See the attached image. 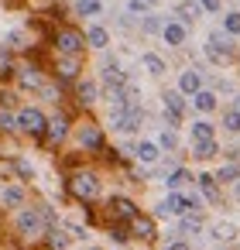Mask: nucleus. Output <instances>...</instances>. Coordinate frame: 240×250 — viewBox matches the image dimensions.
I'll return each instance as SVG.
<instances>
[{"instance_id":"nucleus-1","label":"nucleus","mask_w":240,"mask_h":250,"mask_svg":"<svg viewBox=\"0 0 240 250\" xmlns=\"http://www.w3.org/2000/svg\"><path fill=\"white\" fill-rule=\"evenodd\" d=\"M69 192H72L76 199H83V202H96L100 192H103V185H100V178H96L93 171H72Z\"/></svg>"},{"instance_id":"nucleus-2","label":"nucleus","mask_w":240,"mask_h":250,"mask_svg":"<svg viewBox=\"0 0 240 250\" xmlns=\"http://www.w3.org/2000/svg\"><path fill=\"white\" fill-rule=\"evenodd\" d=\"M45 127H48V117L42 113V110H35V106H24V110H18V130H24V134H31V137H45Z\"/></svg>"},{"instance_id":"nucleus-3","label":"nucleus","mask_w":240,"mask_h":250,"mask_svg":"<svg viewBox=\"0 0 240 250\" xmlns=\"http://www.w3.org/2000/svg\"><path fill=\"white\" fill-rule=\"evenodd\" d=\"M141 120H144L141 106H117L113 117H110V127L124 130V134H134V130H141Z\"/></svg>"},{"instance_id":"nucleus-4","label":"nucleus","mask_w":240,"mask_h":250,"mask_svg":"<svg viewBox=\"0 0 240 250\" xmlns=\"http://www.w3.org/2000/svg\"><path fill=\"white\" fill-rule=\"evenodd\" d=\"M79 147H83V151H89V154H103L107 141H103V130H100L93 120H86V124L79 127Z\"/></svg>"},{"instance_id":"nucleus-5","label":"nucleus","mask_w":240,"mask_h":250,"mask_svg":"<svg viewBox=\"0 0 240 250\" xmlns=\"http://www.w3.org/2000/svg\"><path fill=\"white\" fill-rule=\"evenodd\" d=\"M83 45H86V38H83L76 28H62V31L55 35V48H59L62 55H79Z\"/></svg>"},{"instance_id":"nucleus-6","label":"nucleus","mask_w":240,"mask_h":250,"mask_svg":"<svg viewBox=\"0 0 240 250\" xmlns=\"http://www.w3.org/2000/svg\"><path fill=\"white\" fill-rule=\"evenodd\" d=\"M65 137H69V120H65V117L59 113V117H52V120H48L42 144H45V147H59V144H62Z\"/></svg>"},{"instance_id":"nucleus-7","label":"nucleus","mask_w":240,"mask_h":250,"mask_svg":"<svg viewBox=\"0 0 240 250\" xmlns=\"http://www.w3.org/2000/svg\"><path fill=\"white\" fill-rule=\"evenodd\" d=\"M18 229H21L24 236H38V233H45L48 226H45V219H42L38 209H21V212H18Z\"/></svg>"},{"instance_id":"nucleus-8","label":"nucleus","mask_w":240,"mask_h":250,"mask_svg":"<svg viewBox=\"0 0 240 250\" xmlns=\"http://www.w3.org/2000/svg\"><path fill=\"white\" fill-rule=\"evenodd\" d=\"M107 209H110V216L120 219V223H131V219L137 216V206H134L127 195H113V199L107 202Z\"/></svg>"},{"instance_id":"nucleus-9","label":"nucleus","mask_w":240,"mask_h":250,"mask_svg":"<svg viewBox=\"0 0 240 250\" xmlns=\"http://www.w3.org/2000/svg\"><path fill=\"white\" fill-rule=\"evenodd\" d=\"M55 76H59L62 83H76V79H79V55H62V59L55 62Z\"/></svg>"},{"instance_id":"nucleus-10","label":"nucleus","mask_w":240,"mask_h":250,"mask_svg":"<svg viewBox=\"0 0 240 250\" xmlns=\"http://www.w3.org/2000/svg\"><path fill=\"white\" fill-rule=\"evenodd\" d=\"M18 83H21L24 89H38V93H42L45 76H42V69H38V65H24V69H18Z\"/></svg>"},{"instance_id":"nucleus-11","label":"nucleus","mask_w":240,"mask_h":250,"mask_svg":"<svg viewBox=\"0 0 240 250\" xmlns=\"http://www.w3.org/2000/svg\"><path fill=\"white\" fill-rule=\"evenodd\" d=\"M202 89V76L196 72V69H185L182 76H178V93H185V96H196Z\"/></svg>"},{"instance_id":"nucleus-12","label":"nucleus","mask_w":240,"mask_h":250,"mask_svg":"<svg viewBox=\"0 0 240 250\" xmlns=\"http://www.w3.org/2000/svg\"><path fill=\"white\" fill-rule=\"evenodd\" d=\"M131 233L141 236V240H154V236H158V233H154V219H151V216H141V212L131 219Z\"/></svg>"},{"instance_id":"nucleus-13","label":"nucleus","mask_w":240,"mask_h":250,"mask_svg":"<svg viewBox=\"0 0 240 250\" xmlns=\"http://www.w3.org/2000/svg\"><path fill=\"white\" fill-rule=\"evenodd\" d=\"M161 35H165V42H168L172 48H182V45H185V35H189V31H185V24H182V21H168Z\"/></svg>"},{"instance_id":"nucleus-14","label":"nucleus","mask_w":240,"mask_h":250,"mask_svg":"<svg viewBox=\"0 0 240 250\" xmlns=\"http://www.w3.org/2000/svg\"><path fill=\"white\" fill-rule=\"evenodd\" d=\"M192 106H196L199 113H213V110H216V93H213V89H199V93L192 96Z\"/></svg>"},{"instance_id":"nucleus-15","label":"nucleus","mask_w":240,"mask_h":250,"mask_svg":"<svg viewBox=\"0 0 240 250\" xmlns=\"http://www.w3.org/2000/svg\"><path fill=\"white\" fill-rule=\"evenodd\" d=\"M196 182H199V188H202V195H206V199H209V202L216 206V202H219V188H216V175H209V171H202V175H199Z\"/></svg>"},{"instance_id":"nucleus-16","label":"nucleus","mask_w":240,"mask_h":250,"mask_svg":"<svg viewBox=\"0 0 240 250\" xmlns=\"http://www.w3.org/2000/svg\"><path fill=\"white\" fill-rule=\"evenodd\" d=\"M76 96H79V103H83V106H93V103L100 100V89H96V83H89V79H86V83H79V86H76Z\"/></svg>"},{"instance_id":"nucleus-17","label":"nucleus","mask_w":240,"mask_h":250,"mask_svg":"<svg viewBox=\"0 0 240 250\" xmlns=\"http://www.w3.org/2000/svg\"><path fill=\"white\" fill-rule=\"evenodd\" d=\"M216 154H219V144L216 141H196L192 144V158H199V161H209Z\"/></svg>"},{"instance_id":"nucleus-18","label":"nucleus","mask_w":240,"mask_h":250,"mask_svg":"<svg viewBox=\"0 0 240 250\" xmlns=\"http://www.w3.org/2000/svg\"><path fill=\"white\" fill-rule=\"evenodd\" d=\"M175 14H178V18H182L185 24H192V21H196V18L202 14V4H196V0H182V4L175 7Z\"/></svg>"},{"instance_id":"nucleus-19","label":"nucleus","mask_w":240,"mask_h":250,"mask_svg":"<svg viewBox=\"0 0 240 250\" xmlns=\"http://www.w3.org/2000/svg\"><path fill=\"white\" fill-rule=\"evenodd\" d=\"M182 96H185V93H178V89H168V93L161 96V100H165V110L182 117V113H185V100H182Z\"/></svg>"},{"instance_id":"nucleus-20","label":"nucleus","mask_w":240,"mask_h":250,"mask_svg":"<svg viewBox=\"0 0 240 250\" xmlns=\"http://www.w3.org/2000/svg\"><path fill=\"white\" fill-rule=\"evenodd\" d=\"M11 76H18L14 55H11V48H0V83H4V79H11Z\"/></svg>"},{"instance_id":"nucleus-21","label":"nucleus","mask_w":240,"mask_h":250,"mask_svg":"<svg viewBox=\"0 0 240 250\" xmlns=\"http://www.w3.org/2000/svg\"><path fill=\"white\" fill-rule=\"evenodd\" d=\"M86 45H89V48H107V45H110L107 28H100V24H96V28H89V31H86Z\"/></svg>"},{"instance_id":"nucleus-22","label":"nucleus","mask_w":240,"mask_h":250,"mask_svg":"<svg viewBox=\"0 0 240 250\" xmlns=\"http://www.w3.org/2000/svg\"><path fill=\"white\" fill-rule=\"evenodd\" d=\"M134 154H137V158H141V161H144V165H154V161H158V158H161V151H158V144H151V141H141V144H137V151H134Z\"/></svg>"},{"instance_id":"nucleus-23","label":"nucleus","mask_w":240,"mask_h":250,"mask_svg":"<svg viewBox=\"0 0 240 250\" xmlns=\"http://www.w3.org/2000/svg\"><path fill=\"white\" fill-rule=\"evenodd\" d=\"M103 83H107V89H117V86H127V76L117 65H107L103 69Z\"/></svg>"},{"instance_id":"nucleus-24","label":"nucleus","mask_w":240,"mask_h":250,"mask_svg":"<svg viewBox=\"0 0 240 250\" xmlns=\"http://www.w3.org/2000/svg\"><path fill=\"white\" fill-rule=\"evenodd\" d=\"M185 182H192V175H189V171H185V168H175V171H172V175H168V178H165V185H168V188H172V192H178V188H182V185H185Z\"/></svg>"},{"instance_id":"nucleus-25","label":"nucleus","mask_w":240,"mask_h":250,"mask_svg":"<svg viewBox=\"0 0 240 250\" xmlns=\"http://www.w3.org/2000/svg\"><path fill=\"white\" fill-rule=\"evenodd\" d=\"M192 141H213V124L209 120H196L192 124Z\"/></svg>"},{"instance_id":"nucleus-26","label":"nucleus","mask_w":240,"mask_h":250,"mask_svg":"<svg viewBox=\"0 0 240 250\" xmlns=\"http://www.w3.org/2000/svg\"><path fill=\"white\" fill-rule=\"evenodd\" d=\"M4 206H11V209H18V206H24V188H18V185H11V188H4Z\"/></svg>"},{"instance_id":"nucleus-27","label":"nucleus","mask_w":240,"mask_h":250,"mask_svg":"<svg viewBox=\"0 0 240 250\" xmlns=\"http://www.w3.org/2000/svg\"><path fill=\"white\" fill-rule=\"evenodd\" d=\"M213 236H216L219 243H226V240H237V226H233V223H216V226H213Z\"/></svg>"},{"instance_id":"nucleus-28","label":"nucleus","mask_w":240,"mask_h":250,"mask_svg":"<svg viewBox=\"0 0 240 250\" xmlns=\"http://www.w3.org/2000/svg\"><path fill=\"white\" fill-rule=\"evenodd\" d=\"M141 62H144V69H148L151 76H165V59H158V55H151V52H148Z\"/></svg>"},{"instance_id":"nucleus-29","label":"nucleus","mask_w":240,"mask_h":250,"mask_svg":"<svg viewBox=\"0 0 240 250\" xmlns=\"http://www.w3.org/2000/svg\"><path fill=\"white\" fill-rule=\"evenodd\" d=\"M45 236H48V247H52V250H65V247H69V236L59 233V229H48Z\"/></svg>"},{"instance_id":"nucleus-30","label":"nucleus","mask_w":240,"mask_h":250,"mask_svg":"<svg viewBox=\"0 0 240 250\" xmlns=\"http://www.w3.org/2000/svg\"><path fill=\"white\" fill-rule=\"evenodd\" d=\"M216 182H240V165H223Z\"/></svg>"},{"instance_id":"nucleus-31","label":"nucleus","mask_w":240,"mask_h":250,"mask_svg":"<svg viewBox=\"0 0 240 250\" xmlns=\"http://www.w3.org/2000/svg\"><path fill=\"white\" fill-rule=\"evenodd\" d=\"M223 127H226L230 134H237V130H240V110H237V106L223 113Z\"/></svg>"},{"instance_id":"nucleus-32","label":"nucleus","mask_w":240,"mask_h":250,"mask_svg":"<svg viewBox=\"0 0 240 250\" xmlns=\"http://www.w3.org/2000/svg\"><path fill=\"white\" fill-rule=\"evenodd\" d=\"M110 236H113L117 243H127V240L134 236V233H131V223H117V226L110 229Z\"/></svg>"},{"instance_id":"nucleus-33","label":"nucleus","mask_w":240,"mask_h":250,"mask_svg":"<svg viewBox=\"0 0 240 250\" xmlns=\"http://www.w3.org/2000/svg\"><path fill=\"white\" fill-rule=\"evenodd\" d=\"M223 28H226V35H240V11L226 14V18H223Z\"/></svg>"},{"instance_id":"nucleus-34","label":"nucleus","mask_w":240,"mask_h":250,"mask_svg":"<svg viewBox=\"0 0 240 250\" xmlns=\"http://www.w3.org/2000/svg\"><path fill=\"white\" fill-rule=\"evenodd\" d=\"M202 226V219H199V212H189V216H182V229L185 233H196Z\"/></svg>"},{"instance_id":"nucleus-35","label":"nucleus","mask_w":240,"mask_h":250,"mask_svg":"<svg viewBox=\"0 0 240 250\" xmlns=\"http://www.w3.org/2000/svg\"><path fill=\"white\" fill-rule=\"evenodd\" d=\"M11 130H18V117H11V113L0 110V134H11Z\"/></svg>"},{"instance_id":"nucleus-36","label":"nucleus","mask_w":240,"mask_h":250,"mask_svg":"<svg viewBox=\"0 0 240 250\" xmlns=\"http://www.w3.org/2000/svg\"><path fill=\"white\" fill-rule=\"evenodd\" d=\"M76 11L79 14H100V0H79Z\"/></svg>"},{"instance_id":"nucleus-37","label":"nucleus","mask_w":240,"mask_h":250,"mask_svg":"<svg viewBox=\"0 0 240 250\" xmlns=\"http://www.w3.org/2000/svg\"><path fill=\"white\" fill-rule=\"evenodd\" d=\"M158 144H161V147H165V151H175V147H178V137H175V134H172V130H165V134H161V141H158Z\"/></svg>"},{"instance_id":"nucleus-38","label":"nucleus","mask_w":240,"mask_h":250,"mask_svg":"<svg viewBox=\"0 0 240 250\" xmlns=\"http://www.w3.org/2000/svg\"><path fill=\"white\" fill-rule=\"evenodd\" d=\"M14 171H18V175H21V178H24V182H28V178H31V175H35V171H31V165H28V161H21V158H18V161H14Z\"/></svg>"},{"instance_id":"nucleus-39","label":"nucleus","mask_w":240,"mask_h":250,"mask_svg":"<svg viewBox=\"0 0 240 250\" xmlns=\"http://www.w3.org/2000/svg\"><path fill=\"white\" fill-rule=\"evenodd\" d=\"M148 7H151L148 0H127V11H131V14H144Z\"/></svg>"},{"instance_id":"nucleus-40","label":"nucleus","mask_w":240,"mask_h":250,"mask_svg":"<svg viewBox=\"0 0 240 250\" xmlns=\"http://www.w3.org/2000/svg\"><path fill=\"white\" fill-rule=\"evenodd\" d=\"M144 31H148V35H158V31H165V24H161L158 18H148V21H144Z\"/></svg>"},{"instance_id":"nucleus-41","label":"nucleus","mask_w":240,"mask_h":250,"mask_svg":"<svg viewBox=\"0 0 240 250\" xmlns=\"http://www.w3.org/2000/svg\"><path fill=\"white\" fill-rule=\"evenodd\" d=\"M202 11H219V0H199Z\"/></svg>"},{"instance_id":"nucleus-42","label":"nucleus","mask_w":240,"mask_h":250,"mask_svg":"<svg viewBox=\"0 0 240 250\" xmlns=\"http://www.w3.org/2000/svg\"><path fill=\"white\" fill-rule=\"evenodd\" d=\"M168 250H189V243H182V240H172V243H168Z\"/></svg>"},{"instance_id":"nucleus-43","label":"nucleus","mask_w":240,"mask_h":250,"mask_svg":"<svg viewBox=\"0 0 240 250\" xmlns=\"http://www.w3.org/2000/svg\"><path fill=\"white\" fill-rule=\"evenodd\" d=\"M233 192H237V199H240V182H233Z\"/></svg>"},{"instance_id":"nucleus-44","label":"nucleus","mask_w":240,"mask_h":250,"mask_svg":"<svg viewBox=\"0 0 240 250\" xmlns=\"http://www.w3.org/2000/svg\"><path fill=\"white\" fill-rule=\"evenodd\" d=\"M237 110H240V96H237Z\"/></svg>"},{"instance_id":"nucleus-45","label":"nucleus","mask_w":240,"mask_h":250,"mask_svg":"<svg viewBox=\"0 0 240 250\" xmlns=\"http://www.w3.org/2000/svg\"><path fill=\"white\" fill-rule=\"evenodd\" d=\"M148 4H158V0H148Z\"/></svg>"},{"instance_id":"nucleus-46","label":"nucleus","mask_w":240,"mask_h":250,"mask_svg":"<svg viewBox=\"0 0 240 250\" xmlns=\"http://www.w3.org/2000/svg\"><path fill=\"white\" fill-rule=\"evenodd\" d=\"M93 250H96V247H93Z\"/></svg>"}]
</instances>
